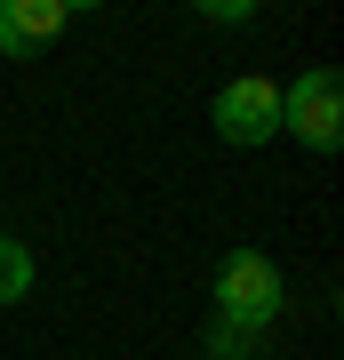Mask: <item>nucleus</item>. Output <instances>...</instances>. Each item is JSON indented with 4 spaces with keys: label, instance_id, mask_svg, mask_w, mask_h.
I'll return each instance as SVG.
<instances>
[{
    "label": "nucleus",
    "instance_id": "f257e3e1",
    "mask_svg": "<svg viewBox=\"0 0 344 360\" xmlns=\"http://www.w3.org/2000/svg\"><path fill=\"white\" fill-rule=\"evenodd\" d=\"M208 288H217V321L248 328V336H265V328L288 312V281H281V264H272L265 248H232Z\"/></svg>",
    "mask_w": 344,
    "mask_h": 360
},
{
    "label": "nucleus",
    "instance_id": "f03ea898",
    "mask_svg": "<svg viewBox=\"0 0 344 360\" xmlns=\"http://www.w3.org/2000/svg\"><path fill=\"white\" fill-rule=\"evenodd\" d=\"M281 129L305 144V153H336L344 144V80L336 65H312L281 89Z\"/></svg>",
    "mask_w": 344,
    "mask_h": 360
},
{
    "label": "nucleus",
    "instance_id": "7ed1b4c3",
    "mask_svg": "<svg viewBox=\"0 0 344 360\" xmlns=\"http://www.w3.org/2000/svg\"><path fill=\"white\" fill-rule=\"evenodd\" d=\"M217 136L241 144V153L272 144V136H281V89H272V80H256V72L224 80V89H217Z\"/></svg>",
    "mask_w": 344,
    "mask_h": 360
},
{
    "label": "nucleus",
    "instance_id": "20e7f679",
    "mask_svg": "<svg viewBox=\"0 0 344 360\" xmlns=\"http://www.w3.org/2000/svg\"><path fill=\"white\" fill-rule=\"evenodd\" d=\"M64 25H72V0H0V49L8 56H40Z\"/></svg>",
    "mask_w": 344,
    "mask_h": 360
},
{
    "label": "nucleus",
    "instance_id": "39448f33",
    "mask_svg": "<svg viewBox=\"0 0 344 360\" xmlns=\"http://www.w3.org/2000/svg\"><path fill=\"white\" fill-rule=\"evenodd\" d=\"M25 288H32V248L0 232V304H16V296H25Z\"/></svg>",
    "mask_w": 344,
    "mask_h": 360
},
{
    "label": "nucleus",
    "instance_id": "423d86ee",
    "mask_svg": "<svg viewBox=\"0 0 344 360\" xmlns=\"http://www.w3.org/2000/svg\"><path fill=\"white\" fill-rule=\"evenodd\" d=\"M200 352H208V360H256V336H248V328H232V321H208Z\"/></svg>",
    "mask_w": 344,
    "mask_h": 360
},
{
    "label": "nucleus",
    "instance_id": "0eeeda50",
    "mask_svg": "<svg viewBox=\"0 0 344 360\" xmlns=\"http://www.w3.org/2000/svg\"><path fill=\"white\" fill-rule=\"evenodd\" d=\"M208 16H217V25H248L256 8H248V0H208Z\"/></svg>",
    "mask_w": 344,
    "mask_h": 360
}]
</instances>
